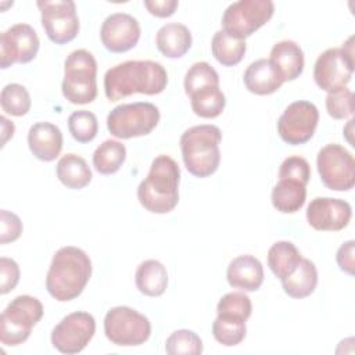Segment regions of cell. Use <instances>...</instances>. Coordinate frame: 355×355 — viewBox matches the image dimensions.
<instances>
[{
  "label": "cell",
  "instance_id": "1",
  "mask_svg": "<svg viewBox=\"0 0 355 355\" xmlns=\"http://www.w3.org/2000/svg\"><path fill=\"white\" fill-rule=\"evenodd\" d=\"M168 85L165 68L151 60H132L110 68L104 75V92L110 101H118L135 93L159 94Z\"/></svg>",
  "mask_w": 355,
  "mask_h": 355
},
{
  "label": "cell",
  "instance_id": "2",
  "mask_svg": "<svg viewBox=\"0 0 355 355\" xmlns=\"http://www.w3.org/2000/svg\"><path fill=\"white\" fill-rule=\"evenodd\" d=\"M90 276L92 261L89 255L73 245L61 247L51 259L46 288L54 300L71 301L82 294Z\"/></svg>",
  "mask_w": 355,
  "mask_h": 355
},
{
  "label": "cell",
  "instance_id": "3",
  "mask_svg": "<svg viewBox=\"0 0 355 355\" xmlns=\"http://www.w3.org/2000/svg\"><path fill=\"white\" fill-rule=\"evenodd\" d=\"M180 168L169 155H158L151 162L148 175L137 187V200L153 214H168L179 202Z\"/></svg>",
  "mask_w": 355,
  "mask_h": 355
},
{
  "label": "cell",
  "instance_id": "4",
  "mask_svg": "<svg viewBox=\"0 0 355 355\" xmlns=\"http://www.w3.org/2000/svg\"><path fill=\"white\" fill-rule=\"evenodd\" d=\"M222 132L215 125H196L180 136L182 158L186 169L197 178H208L220 162Z\"/></svg>",
  "mask_w": 355,
  "mask_h": 355
},
{
  "label": "cell",
  "instance_id": "5",
  "mask_svg": "<svg viewBox=\"0 0 355 355\" xmlns=\"http://www.w3.org/2000/svg\"><path fill=\"white\" fill-rule=\"evenodd\" d=\"M97 62L85 49L72 51L64 62L62 96L72 104H89L97 96Z\"/></svg>",
  "mask_w": 355,
  "mask_h": 355
},
{
  "label": "cell",
  "instance_id": "6",
  "mask_svg": "<svg viewBox=\"0 0 355 355\" xmlns=\"http://www.w3.org/2000/svg\"><path fill=\"white\" fill-rule=\"evenodd\" d=\"M43 305L32 295L15 297L0 316V341L3 345L15 347L25 343L32 327L42 319Z\"/></svg>",
  "mask_w": 355,
  "mask_h": 355
},
{
  "label": "cell",
  "instance_id": "7",
  "mask_svg": "<svg viewBox=\"0 0 355 355\" xmlns=\"http://www.w3.org/2000/svg\"><path fill=\"white\" fill-rule=\"evenodd\" d=\"M159 122V110L147 101L116 105L107 116V129L116 139L150 135Z\"/></svg>",
  "mask_w": 355,
  "mask_h": 355
},
{
  "label": "cell",
  "instance_id": "8",
  "mask_svg": "<svg viewBox=\"0 0 355 355\" xmlns=\"http://www.w3.org/2000/svg\"><path fill=\"white\" fill-rule=\"evenodd\" d=\"M354 36H349L340 49L323 51L313 67V79L319 89L330 93L345 87L354 73Z\"/></svg>",
  "mask_w": 355,
  "mask_h": 355
},
{
  "label": "cell",
  "instance_id": "9",
  "mask_svg": "<svg viewBox=\"0 0 355 355\" xmlns=\"http://www.w3.org/2000/svg\"><path fill=\"white\" fill-rule=\"evenodd\" d=\"M105 337L119 347H136L146 343L151 334L147 316L129 306H114L104 318Z\"/></svg>",
  "mask_w": 355,
  "mask_h": 355
},
{
  "label": "cell",
  "instance_id": "10",
  "mask_svg": "<svg viewBox=\"0 0 355 355\" xmlns=\"http://www.w3.org/2000/svg\"><path fill=\"white\" fill-rule=\"evenodd\" d=\"M275 12L272 0H240L232 3L222 15V26L230 36L244 40L263 26Z\"/></svg>",
  "mask_w": 355,
  "mask_h": 355
},
{
  "label": "cell",
  "instance_id": "11",
  "mask_svg": "<svg viewBox=\"0 0 355 355\" xmlns=\"http://www.w3.org/2000/svg\"><path fill=\"white\" fill-rule=\"evenodd\" d=\"M322 183L334 191L351 190L355 184V159L343 146L331 143L322 147L316 158Z\"/></svg>",
  "mask_w": 355,
  "mask_h": 355
},
{
  "label": "cell",
  "instance_id": "12",
  "mask_svg": "<svg viewBox=\"0 0 355 355\" xmlns=\"http://www.w3.org/2000/svg\"><path fill=\"white\" fill-rule=\"evenodd\" d=\"M42 26L47 37L55 44H65L79 33V18L72 0H39Z\"/></svg>",
  "mask_w": 355,
  "mask_h": 355
},
{
  "label": "cell",
  "instance_id": "13",
  "mask_svg": "<svg viewBox=\"0 0 355 355\" xmlns=\"http://www.w3.org/2000/svg\"><path fill=\"white\" fill-rule=\"evenodd\" d=\"M319 122V111L311 101L291 103L277 121V133L282 140L291 146L309 141Z\"/></svg>",
  "mask_w": 355,
  "mask_h": 355
},
{
  "label": "cell",
  "instance_id": "14",
  "mask_svg": "<svg viewBox=\"0 0 355 355\" xmlns=\"http://www.w3.org/2000/svg\"><path fill=\"white\" fill-rule=\"evenodd\" d=\"M96 331V320L89 312L76 311L53 329L51 344L62 354H78L86 348Z\"/></svg>",
  "mask_w": 355,
  "mask_h": 355
},
{
  "label": "cell",
  "instance_id": "15",
  "mask_svg": "<svg viewBox=\"0 0 355 355\" xmlns=\"http://www.w3.org/2000/svg\"><path fill=\"white\" fill-rule=\"evenodd\" d=\"M39 37L28 24H15L0 35V65L7 69L12 64H26L39 51Z\"/></svg>",
  "mask_w": 355,
  "mask_h": 355
},
{
  "label": "cell",
  "instance_id": "16",
  "mask_svg": "<svg viewBox=\"0 0 355 355\" xmlns=\"http://www.w3.org/2000/svg\"><path fill=\"white\" fill-rule=\"evenodd\" d=\"M351 205L340 198L316 197L306 208L308 223L319 232H338L351 220Z\"/></svg>",
  "mask_w": 355,
  "mask_h": 355
},
{
  "label": "cell",
  "instance_id": "17",
  "mask_svg": "<svg viewBox=\"0 0 355 355\" xmlns=\"http://www.w3.org/2000/svg\"><path fill=\"white\" fill-rule=\"evenodd\" d=\"M100 39L108 51L126 53L137 44L140 25L130 14L114 12L104 19L100 29Z\"/></svg>",
  "mask_w": 355,
  "mask_h": 355
},
{
  "label": "cell",
  "instance_id": "18",
  "mask_svg": "<svg viewBox=\"0 0 355 355\" xmlns=\"http://www.w3.org/2000/svg\"><path fill=\"white\" fill-rule=\"evenodd\" d=\"M28 146L37 159L51 162L62 150V133L54 123L37 122L28 132Z\"/></svg>",
  "mask_w": 355,
  "mask_h": 355
},
{
  "label": "cell",
  "instance_id": "19",
  "mask_svg": "<svg viewBox=\"0 0 355 355\" xmlns=\"http://www.w3.org/2000/svg\"><path fill=\"white\" fill-rule=\"evenodd\" d=\"M227 283L241 291H257L263 283V268L252 255H239L227 266Z\"/></svg>",
  "mask_w": 355,
  "mask_h": 355
},
{
  "label": "cell",
  "instance_id": "20",
  "mask_svg": "<svg viewBox=\"0 0 355 355\" xmlns=\"http://www.w3.org/2000/svg\"><path fill=\"white\" fill-rule=\"evenodd\" d=\"M283 82L297 79L304 71V51L293 40L277 42L268 58Z\"/></svg>",
  "mask_w": 355,
  "mask_h": 355
},
{
  "label": "cell",
  "instance_id": "21",
  "mask_svg": "<svg viewBox=\"0 0 355 355\" xmlns=\"http://www.w3.org/2000/svg\"><path fill=\"white\" fill-rule=\"evenodd\" d=\"M243 80L247 90L258 96L272 94L284 83L266 58H259L251 62L244 72Z\"/></svg>",
  "mask_w": 355,
  "mask_h": 355
},
{
  "label": "cell",
  "instance_id": "22",
  "mask_svg": "<svg viewBox=\"0 0 355 355\" xmlns=\"http://www.w3.org/2000/svg\"><path fill=\"white\" fill-rule=\"evenodd\" d=\"M191 33L189 28L179 22L162 25L155 35V44L161 54L168 58H180L191 47Z\"/></svg>",
  "mask_w": 355,
  "mask_h": 355
},
{
  "label": "cell",
  "instance_id": "23",
  "mask_svg": "<svg viewBox=\"0 0 355 355\" xmlns=\"http://www.w3.org/2000/svg\"><path fill=\"white\" fill-rule=\"evenodd\" d=\"M135 283L141 294L147 297H159L165 293L168 286L166 268L157 259H147L137 266Z\"/></svg>",
  "mask_w": 355,
  "mask_h": 355
},
{
  "label": "cell",
  "instance_id": "24",
  "mask_svg": "<svg viewBox=\"0 0 355 355\" xmlns=\"http://www.w3.org/2000/svg\"><path fill=\"white\" fill-rule=\"evenodd\" d=\"M272 204L283 214H294L306 200V184L294 179H279L272 190Z\"/></svg>",
  "mask_w": 355,
  "mask_h": 355
},
{
  "label": "cell",
  "instance_id": "25",
  "mask_svg": "<svg viewBox=\"0 0 355 355\" xmlns=\"http://www.w3.org/2000/svg\"><path fill=\"white\" fill-rule=\"evenodd\" d=\"M284 293L291 298H305L311 295L318 284V270L308 258H301L297 269L282 280Z\"/></svg>",
  "mask_w": 355,
  "mask_h": 355
},
{
  "label": "cell",
  "instance_id": "26",
  "mask_svg": "<svg viewBox=\"0 0 355 355\" xmlns=\"http://www.w3.org/2000/svg\"><path fill=\"white\" fill-rule=\"evenodd\" d=\"M57 178L68 189L79 190L92 182V171L85 158L69 153L57 162Z\"/></svg>",
  "mask_w": 355,
  "mask_h": 355
},
{
  "label": "cell",
  "instance_id": "27",
  "mask_svg": "<svg viewBox=\"0 0 355 355\" xmlns=\"http://www.w3.org/2000/svg\"><path fill=\"white\" fill-rule=\"evenodd\" d=\"M301 258L298 248L291 241L282 240L269 248L268 266L277 279L283 280L297 269Z\"/></svg>",
  "mask_w": 355,
  "mask_h": 355
},
{
  "label": "cell",
  "instance_id": "28",
  "mask_svg": "<svg viewBox=\"0 0 355 355\" xmlns=\"http://www.w3.org/2000/svg\"><path fill=\"white\" fill-rule=\"evenodd\" d=\"M211 51L215 60L222 65L234 67L244 58L247 44L245 40L236 39L222 29L214 35L211 42Z\"/></svg>",
  "mask_w": 355,
  "mask_h": 355
},
{
  "label": "cell",
  "instance_id": "29",
  "mask_svg": "<svg viewBox=\"0 0 355 355\" xmlns=\"http://www.w3.org/2000/svg\"><path fill=\"white\" fill-rule=\"evenodd\" d=\"M126 159V148L121 141L105 140L93 153V166L101 175H112Z\"/></svg>",
  "mask_w": 355,
  "mask_h": 355
},
{
  "label": "cell",
  "instance_id": "30",
  "mask_svg": "<svg viewBox=\"0 0 355 355\" xmlns=\"http://www.w3.org/2000/svg\"><path fill=\"white\" fill-rule=\"evenodd\" d=\"M191 110L200 118H216L226 105V97L219 87H204L190 96Z\"/></svg>",
  "mask_w": 355,
  "mask_h": 355
},
{
  "label": "cell",
  "instance_id": "31",
  "mask_svg": "<svg viewBox=\"0 0 355 355\" xmlns=\"http://www.w3.org/2000/svg\"><path fill=\"white\" fill-rule=\"evenodd\" d=\"M245 322L247 320L239 318L218 315L212 323V336L219 344L225 347H234L245 337Z\"/></svg>",
  "mask_w": 355,
  "mask_h": 355
},
{
  "label": "cell",
  "instance_id": "32",
  "mask_svg": "<svg viewBox=\"0 0 355 355\" xmlns=\"http://www.w3.org/2000/svg\"><path fill=\"white\" fill-rule=\"evenodd\" d=\"M1 110L12 116L26 115L31 110V96L28 90L19 83H8L0 93Z\"/></svg>",
  "mask_w": 355,
  "mask_h": 355
},
{
  "label": "cell",
  "instance_id": "33",
  "mask_svg": "<svg viewBox=\"0 0 355 355\" xmlns=\"http://www.w3.org/2000/svg\"><path fill=\"white\" fill-rule=\"evenodd\" d=\"M184 92L190 97L194 92L204 87H219V75L205 61L194 62L184 76Z\"/></svg>",
  "mask_w": 355,
  "mask_h": 355
},
{
  "label": "cell",
  "instance_id": "34",
  "mask_svg": "<svg viewBox=\"0 0 355 355\" xmlns=\"http://www.w3.org/2000/svg\"><path fill=\"white\" fill-rule=\"evenodd\" d=\"M68 129L71 136L79 143L92 141L98 130V122L93 112L86 110L75 111L68 118Z\"/></svg>",
  "mask_w": 355,
  "mask_h": 355
},
{
  "label": "cell",
  "instance_id": "35",
  "mask_svg": "<svg viewBox=\"0 0 355 355\" xmlns=\"http://www.w3.org/2000/svg\"><path fill=\"white\" fill-rule=\"evenodd\" d=\"M165 351L169 355H198L202 352V341L191 330H176L166 338Z\"/></svg>",
  "mask_w": 355,
  "mask_h": 355
},
{
  "label": "cell",
  "instance_id": "36",
  "mask_svg": "<svg viewBox=\"0 0 355 355\" xmlns=\"http://www.w3.org/2000/svg\"><path fill=\"white\" fill-rule=\"evenodd\" d=\"M216 312L218 315L247 320L251 316L252 304L250 297L244 293H227L219 300Z\"/></svg>",
  "mask_w": 355,
  "mask_h": 355
},
{
  "label": "cell",
  "instance_id": "37",
  "mask_svg": "<svg viewBox=\"0 0 355 355\" xmlns=\"http://www.w3.org/2000/svg\"><path fill=\"white\" fill-rule=\"evenodd\" d=\"M354 93L347 89L341 87L338 90L330 92L326 96V110L327 114L333 119H347L354 115L355 103H354Z\"/></svg>",
  "mask_w": 355,
  "mask_h": 355
},
{
  "label": "cell",
  "instance_id": "38",
  "mask_svg": "<svg viewBox=\"0 0 355 355\" xmlns=\"http://www.w3.org/2000/svg\"><path fill=\"white\" fill-rule=\"evenodd\" d=\"M279 179H294L308 184L311 179V168L308 161L298 155L286 158L279 168Z\"/></svg>",
  "mask_w": 355,
  "mask_h": 355
},
{
  "label": "cell",
  "instance_id": "39",
  "mask_svg": "<svg viewBox=\"0 0 355 355\" xmlns=\"http://www.w3.org/2000/svg\"><path fill=\"white\" fill-rule=\"evenodd\" d=\"M22 233V222L18 215L7 209L0 211V243L15 241Z\"/></svg>",
  "mask_w": 355,
  "mask_h": 355
},
{
  "label": "cell",
  "instance_id": "40",
  "mask_svg": "<svg viewBox=\"0 0 355 355\" xmlns=\"http://www.w3.org/2000/svg\"><path fill=\"white\" fill-rule=\"evenodd\" d=\"M19 282V266L11 259L1 257L0 258V293L7 294L15 288Z\"/></svg>",
  "mask_w": 355,
  "mask_h": 355
},
{
  "label": "cell",
  "instance_id": "41",
  "mask_svg": "<svg viewBox=\"0 0 355 355\" xmlns=\"http://www.w3.org/2000/svg\"><path fill=\"white\" fill-rule=\"evenodd\" d=\"M354 252H355V241L349 240L345 241L340 245L336 261L340 269L348 275H354V268H355V261H354Z\"/></svg>",
  "mask_w": 355,
  "mask_h": 355
},
{
  "label": "cell",
  "instance_id": "42",
  "mask_svg": "<svg viewBox=\"0 0 355 355\" xmlns=\"http://www.w3.org/2000/svg\"><path fill=\"white\" fill-rule=\"evenodd\" d=\"M179 6V1L176 0H146L144 7L148 10V12L158 18H168L173 15Z\"/></svg>",
  "mask_w": 355,
  "mask_h": 355
},
{
  "label": "cell",
  "instance_id": "43",
  "mask_svg": "<svg viewBox=\"0 0 355 355\" xmlns=\"http://www.w3.org/2000/svg\"><path fill=\"white\" fill-rule=\"evenodd\" d=\"M0 121H1V132H3L1 146L4 147V146H6V143H7V140H8L10 137H12L14 130H15V126H14V123H12V122H10L6 116H1V118H0Z\"/></svg>",
  "mask_w": 355,
  "mask_h": 355
}]
</instances>
